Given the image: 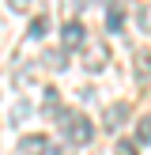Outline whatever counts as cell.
<instances>
[{"mask_svg":"<svg viewBox=\"0 0 151 155\" xmlns=\"http://www.w3.org/2000/svg\"><path fill=\"white\" fill-rule=\"evenodd\" d=\"M27 102H23V98H19V102H15V110H11V121H23V117H27Z\"/></svg>","mask_w":151,"mask_h":155,"instance_id":"cell-14","label":"cell"},{"mask_svg":"<svg viewBox=\"0 0 151 155\" xmlns=\"http://www.w3.org/2000/svg\"><path fill=\"white\" fill-rule=\"evenodd\" d=\"M102 23H106V30H113V34H117V30L125 27V15H121V8H113V4H110V12H106V19H102Z\"/></svg>","mask_w":151,"mask_h":155,"instance_id":"cell-8","label":"cell"},{"mask_svg":"<svg viewBox=\"0 0 151 155\" xmlns=\"http://www.w3.org/2000/svg\"><path fill=\"white\" fill-rule=\"evenodd\" d=\"M42 64H49V68H64L68 64V49H49L42 57Z\"/></svg>","mask_w":151,"mask_h":155,"instance_id":"cell-10","label":"cell"},{"mask_svg":"<svg viewBox=\"0 0 151 155\" xmlns=\"http://www.w3.org/2000/svg\"><path fill=\"white\" fill-rule=\"evenodd\" d=\"M45 34H49V15H38L30 23V38H45Z\"/></svg>","mask_w":151,"mask_h":155,"instance_id":"cell-11","label":"cell"},{"mask_svg":"<svg viewBox=\"0 0 151 155\" xmlns=\"http://www.w3.org/2000/svg\"><path fill=\"white\" fill-rule=\"evenodd\" d=\"M136 144H151V114L136 121Z\"/></svg>","mask_w":151,"mask_h":155,"instance_id":"cell-9","label":"cell"},{"mask_svg":"<svg viewBox=\"0 0 151 155\" xmlns=\"http://www.w3.org/2000/svg\"><path fill=\"white\" fill-rule=\"evenodd\" d=\"M132 72H136L140 83L151 87V49H136V53H132Z\"/></svg>","mask_w":151,"mask_h":155,"instance_id":"cell-5","label":"cell"},{"mask_svg":"<svg viewBox=\"0 0 151 155\" xmlns=\"http://www.w3.org/2000/svg\"><path fill=\"white\" fill-rule=\"evenodd\" d=\"M42 114L45 117H60V95H57V87H45V95H42Z\"/></svg>","mask_w":151,"mask_h":155,"instance_id":"cell-7","label":"cell"},{"mask_svg":"<svg viewBox=\"0 0 151 155\" xmlns=\"http://www.w3.org/2000/svg\"><path fill=\"white\" fill-rule=\"evenodd\" d=\"M113 155H136V140H117Z\"/></svg>","mask_w":151,"mask_h":155,"instance_id":"cell-12","label":"cell"},{"mask_svg":"<svg viewBox=\"0 0 151 155\" xmlns=\"http://www.w3.org/2000/svg\"><path fill=\"white\" fill-rule=\"evenodd\" d=\"M83 42H87V27H83L79 19H68L64 27H60V49L76 53V49H83Z\"/></svg>","mask_w":151,"mask_h":155,"instance_id":"cell-3","label":"cell"},{"mask_svg":"<svg viewBox=\"0 0 151 155\" xmlns=\"http://www.w3.org/2000/svg\"><path fill=\"white\" fill-rule=\"evenodd\" d=\"M125 121H128V102H113L110 110L102 114V125L110 129V133H113V129H121Z\"/></svg>","mask_w":151,"mask_h":155,"instance_id":"cell-6","label":"cell"},{"mask_svg":"<svg viewBox=\"0 0 151 155\" xmlns=\"http://www.w3.org/2000/svg\"><path fill=\"white\" fill-rule=\"evenodd\" d=\"M49 151H53V144L45 133H27L19 140V148H15V155H49Z\"/></svg>","mask_w":151,"mask_h":155,"instance_id":"cell-4","label":"cell"},{"mask_svg":"<svg viewBox=\"0 0 151 155\" xmlns=\"http://www.w3.org/2000/svg\"><path fill=\"white\" fill-rule=\"evenodd\" d=\"M60 133H64V140L72 144V148H83V144L95 140V125H91L87 114H79V110H64L60 114Z\"/></svg>","mask_w":151,"mask_h":155,"instance_id":"cell-1","label":"cell"},{"mask_svg":"<svg viewBox=\"0 0 151 155\" xmlns=\"http://www.w3.org/2000/svg\"><path fill=\"white\" fill-rule=\"evenodd\" d=\"M8 8H11V12H30V8H34V0H8Z\"/></svg>","mask_w":151,"mask_h":155,"instance_id":"cell-13","label":"cell"},{"mask_svg":"<svg viewBox=\"0 0 151 155\" xmlns=\"http://www.w3.org/2000/svg\"><path fill=\"white\" fill-rule=\"evenodd\" d=\"M79 64L87 68V72H102L106 64H110V45L106 42H91L79 49Z\"/></svg>","mask_w":151,"mask_h":155,"instance_id":"cell-2","label":"cell"}]
</instances>
